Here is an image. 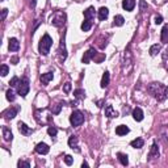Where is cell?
Wrapping results in <instances>:
<instances>
[{"label":"cell","instance_id":"cell-1","mask_svg":"<svg viewBox=\"0 0 168 168\" xmlns=\"http://www.w3.org/2000/svg\"><path fill=\"white\" fill-rule=\"evenodd\" d=\"M147 91L158 101H164L168 97V87L162 83H151L147 87Z\"/></svg>","mask_w":168,"mask_h":168},{"label":"cell","instance_id":"cell-2","mask_svg":"<svg viewBox=\"0 0 168 168\" xmlns=\"http://www.w3.org/2000/svg\"><path fill=\"white\" fill-rule=\"evenodd\" d=\"M53 46V39L49 34H45L44 37L41 38L39 41V46H38V50H39V54L41 55H47L50 53V49Z\"/></svg>","mask_w":168,"mask_h":168},{"label":"cell","instance_id":"cell-3","mask_svg":"<svg viewBox=\"0 0 168 168\" xmlns=\"http://www.w3.org/2000/svg\"><path fill=\"white\" fill-rule=\"evenodd\" d=\"M70 122L72 126H80L84 122V114L80 110H74L70 117Z\"/></svg>","mask_w":168,"mask_h":168},{"label":"cell","instance_id":"cell-4","mask_svg":"<svg viewBox=\"0 0 168 168\" xmlns=\"http://www.w3.org/2000/svg\"><path fill=\"white\" fill-rule=\"evenodd\" d=\"M66 22V13L64 12H55L51 17V24L54 26H63Z\"/></svg>","mask_w":168,"mask_h":168},{"label":"cell","instance_id":"cell-5","mask_svg":"<svg viewBox=\"0 0 168 168\" xmlns=\"http://www.w3.org/2000/svg\"><path fill=\"white\" fill-rule=\"evenodd\" d=\"M29 81H28V79H22V80H20L19 81V84H17V93L20 95V96H22V97H25L26 95H28V92H29Z\"/></svg>","mask_w":168,"mask_h":168},{"label":"cell","instance_id":"cell-6","mask_svg":"<svg viewBox=\"0 0 168 168\" xmlns=\"http://www.w3.org/2000/svg\"><path fill=\"white\" fill-rule=\"evenodd\" d=\"M96 54H97V51L95 50L93 47H91L90 50H87L84 53V55H83V58H81V62H83V63H90V61L92 58H96Z\"/></svg>","mask_w":168,"mask_h":168},{"label":"cell","instance_id":"cell-7","mask_svg":"<svg viewBox=\"0 0 168 168\" xmlns=\"http://www.w3.org/2000/svg\"><path fill=\"white\" fill-rule=\"evenodd\" d=\"M59 59H61L62 62L66 61V58H67V50H66V44H64V38H62L61 41V45H59Z\"/></svg>","mask_w":168,"mask_h":168},{"label":"cell","instance_id":"cell-8","mask_svg":"<svg viewBox=\"0 0 168 168\" xmlns=\"http://www.w3.org/2000/svg\"><path fill=\"white\" fill-rule=\"evenodd\" d=\"M17 113H19V108H9V109H7L3 113V116H4L5 120H12V118L17 116Z\"/></svg>","mask_w":168,"mask_h":168},{"label":"cell","instance_id":"cell-9","mask_svg":"<svg viewBox=\"0 0 168 168\" xmlns=\"http://www.w3.org/2000/svg\"><path fill=\"white\" fill-rule=\"evenodd\" d=\"M49 146L46 143L44 142H41V143H38L37 146H36V152H38V154H41V155H46V154L49 152Z\"/></svg>","mask_w":168,"mask_h":168},{"label":"cell","instance_id":"cell-10","mask_svg":"<svg viewBox=\"0 0 168 168\" xmlns=\"http://www.w3.org/2000/svg\"><path fill=\"white\" fill-rule=\"evenodd\" d=\"M19 130L21 134H24V135H30L33 133V129L28 126V125H25L24 122H19Z\"/></svg>","mask_w":168,"mask_h":168},{"label":"cell","instance_id":"cell-11","mask_svg":"<svg viewBox=\"0 0 168 168\" xmlns=\"http://www.w3.org/2000/svg\"><path fill=\"white\" fill-rule=\"evenodd\" d=\"M68 146L71 147L72 150L75 149V151H80V149H79V144H78V137L76 135H71L70 138H68Z\"/></svg>","mask_w":168,"mask_h":168},{"label":"cell","instance_id":"cell-12","mask_svg":"<svg viewBox=\"0 0 168 168\" xmlns=\"http://www.w3.org/2000/svg\"><path fill=\"white\" fill-rule=\"evenodd\" d=\"M20 47V42L17 38H9V45H8V49L9 51H17Z\"/></svg>","mask_w":168,"mask_h":168},{"label":"cell","instance_id":"cell-13","mask_svg":"<svg viewBox=\"0 0 168 168\" xmlns=\"http://www.w3.org/2000/svg\"><path fill=\"white\" fill-rule=\"evenodd\" d=\"M105 116L108 118H116V117H118V113L113 109L112 105H107V107H105Z\"/></svg>","mask_w":168,"mask_h":168},{"label":"cell","instance_id":"cell-14","mask_svg":"<svg viewBox=\"0 0 168 168\" xmlns=\"http://www.w3.org/2000/svg\"><path fill=\"white\" fill-rule=\"evenodd\" d=\"M143 110L142 109H141V108H135V109H134L133 110V118H134V120H135V121H138V122H141V121H142L143 120Z\"/></svg>","mask_w":168,"mask_h":168},{"label":"cell","instance_id":"cell-15","mask_svg":"<svg viewBox=\"0 0 168 168\" xmlns=\"http://www.w3.org/2000/svg\"><path fill=\"white\" fill-rule=\"evenodd\" d=\"M149 158H150L151 160L159 158V149H158V144L156 143H154L152 146H151V151H150V154H149Z\"/></svg>","mask_w":168,"mask_h":168},{"label":"cell","instance_id":"cell-16","mask_svg":"<svg viewBox=\"0 0 168 168\" xmlns=\"http://www.w3.org/2000/svg\"><path fill=\"white\" fill-rule=\"evenodd\" d=\"M108 16H109V9H108L107 7H101V8L98 9V19H100L101 21H104V20L108 19Z\"/></svg>","mask_w":168,"mask_h":168},{"label":"cell","instance_id":"cell-17","mask_svg":"<svg viewBox=\"0 0 168 168\" xmlns=\"http://www.w3.org/2000/svg\"><path fill=\"white\" fill-rule=\"evenodd\" d=\"M122 7L124 9H126V11H133L134 7H135V0H124L122 1Z\"/></svg>","mask_w":168,"mask_h":168},{"label":"cell","instance_id":"cell-18","mask_svg":"<svg viewBox=\"0 0 168 168\" xmlns=\"http://www.w3.org/2000/svg\"><path fill=\"white\" fill-rule=\"evenodd\" d=\"M109 80H110V75H109V72L105 71V72H104V75H103V79H101V87H103V88H107L108 85H109Z\"/></svg>","mask_w":168,"mask_h":168},{"label":"cell","instance_id":"cell-19","mask_svg":"<svg viewBox=\"0 0 168 168\" xmlns=\"http://www.w3.org/2000/svg\"><path fill=\"white\" fill-rule=\"evenodd\" d=\"M3 137H4L5 141H12L13 139V134H12V131L9 127H7V126L3 127Z\"/></svg>","mask_w":168,"mask_h":168},{"label":"cell","instance_id":"cell-20","mask_svg":"<svg viewBox=\"0 0 168 168\" xmlns=\"http://www.w3.org/2000/svg\"><path fill=\"white\" fill-rule=\"evenodd\" d=\"M127 133H129V127L127 126H125V125H120V126H117V129H116L117 135H126Z\"/></svg>","mask_w":168,"mask_h":168},{"label":"cell","instance_id":"cell-21","mask_svg":"<svg viewBox=\"0 0 168 168\" xmlns=\"http://www.w3.org/2000/svg\"><path fill=\"white\" fill-rule=\"evenodd\" d=\"M84 17L85 20H92L95 17V8L93 7H90V8H87L84 11Z\"/></svg>","mask_w":168,"mask_h":168},{"label":"cell","instance_id":"cell-22","mask_svg":"<svg viewBox=\"0 0 168 168\" xmlns=\"http://www.w3.org/2000/svg\"><path fill=\"white\" fill-rule=\"evenodd\" d=\"M143 144H144V142H143L142 138H137V139L131 141L130 146L134 147V149H141V147H143Z\"/></svg>","mask_w":168,"mask_h":168},{"label":"cell","instance_id":"cell-23","mask_svg":"<svg viewBox=\"0 0 168 168\" xmlns=\"http://www.w3.org/2000/svg\"><path fill=\"white\" fill-rule=\"evenodd\" d=\"M117 156H118V160H120V163L122 164V166H127V164H129V159H127V155H126V154L118 152Z\"/></svg>","mask_w":168,"mask_h":168},{"label":"cell","instance_id":"cell-24","mask_svg":"<svg viewBox=\"0 0 168 168\" xmlns=\"http://www.w3.org/2000/svg\"><path fill=\"white\" fill-rule=\"evenodd\" d=\"M53 72H46V74H42V76H41V81L44 84H47L50 80H53Z\"/></svg>","mask_w":168,"mask_h":168},{"label":"cell","instance_id":"cell-25","mask_svg":"<svg viewBox=\"0 0 168 168\" xmlns=\"http://www.w3.org/2000/svg\"><path fill=\"white\" fill-rule=\"evenodd\" d=\"M162 42H168V24H166L162 29Z\"/></svg>","mask_w":168,"mask_h":168},{"label":"cell","instance_id":"cell-26","mask_svg":"<svg viewBox=\"0 0 168 168\" xmlns=\"http://www.w3.org/2000/svg\"><path fill=\"white\" fill-rule=\"evenodd\" d=\"M125 22V19L122 17L121 15H117L116 17H114V21H113V25L114 26H122Z\"/></svg>","mask_w":168,"mask_h":168},{"label":"cell","instance_id":"cell-27","mask_svg":"<svg viewBox=\"0 0 168 168\" xmlns=\"http://www.w3.org/2000/svg\"><path fill=\"white\" fill-rule=\"evenodd\" d=\"M159 51H160V45H158V44L152 45V46L150 47V55H152V57H155V55H156Z\"/></svg>","mask_w":168,"mask_h":168},{"label":"cell","instance_id":"cell-28","mask_svg":"<svg viewBox=\"0 0 168 168\" xmlns=\"http://www.w3.org/2000/svg\"><path fill=\"white\" fill-rule=\"evenodd\" d=\"M91 28H92V22H91V20H85L83 24H81V30H83V32H88Z\"/></svg>","mask_w":168,"mask_h":168},{"label":"cell","instance_id":"cell-29","mask_svg":"<svg viewBox=\"0 0 168 168\" xmlns=\"http://www.w3.org/2000/svg\"><path fill=\"white\" fill-rule=\"evenodd\" d=\"M160 134H162L163 139L168 143V126H163L162 129H160Z\"/></svg>","mask_w":168,"mask_h":168},{"label":"cell","instance_id":"cell-30","mask_svg":"<svg viewBox=\"0 0 168 168\" xmlns=\"http://www.w3.org/2000/svg\"><path fill=\"white\" fill-rule=\"evenodd\" d=\"M74 96L78 98V100H80V98H84L85 97V92L83 90H76L74 92Z\"/></svg>","mask_w":168,"mask_h":168},{"label":"cell","instance_id":"cell-31","mask_svg":"<svg viewBox=\"0 0 168 168\" xmlns=\"http://www.w3.org/2000/svg\"><path fill=\"white\" fill-rule=\"evenodd\" d=\"M47 133H49V135H51V137H57L58 129L55 126H49L47 127Z\"/></svg>","mask_w":168,"mask_h":168},{"label":"cell","instance_id":"cell-32","mask_svg":"<svg viewBox=\"0 0 168 168\" xmlns=\"http://www.w3.org/2000/svg\"><path fill=\"white\" fill-rule=\"evenodd\" d=\"M9 72V68L7 64H1V67H0V74H1V76H7Z\"/></svg>","mask_w":168,"mask_h":168},{"label":"cell","instance_id":"cell-33","mask_svg":"<svg viewBox=\"0 0 168 168\" xmlns=\"http://www.w3.org/2000/svg\"><path fill=\"white\" fill-rule=\"evenodd\" d=\"M7 98H8L9 101H15V98H16V96H15V92H13L12 90H8L7 91Z\"/></svg>","mask_w":168,"mask_h":168},{"label":"cell","instance_id":"cell-34","mask_svg":"<svg viewBox=\"0 0 168 168\" xmlns=\"http://www.w3.org/2000/svg\"><path fill=\"white\" fill-rule=\"evenodd\" d=\"M61 108H62V105H61V104H57V105H54V107L51 108V112H53V114H58L59 112H61Z\"/></svg>","mask_w":168,"mask_h":168},{"label":"cell","instance_id":"cell-35","mask_svg":"<svg viewBox=\"0 0 168 168\" xmlns=\"http://www.w3.org/2000/svg\"><path fill=\"white\" fill-rule=\"evenodd\" d=\"M17 167L19 168H21V167L29 168V167H30V163H29V162H24V160H20V162L17 163Z\"/></svg>","mask_w":168,"mask_h":168},{"label":"cell","instance_id":"cell-36","mask_svg":"<svg viewBox=\"0 0 168 168\" xmlns=\"http://www.w3.org/2000/svg\"><path fill=\"white\" fill-rule=\"evenodd\" d=\"M72 162H74V159H72L71 155H66V156H64V163L67 164V166H71Z\"/></svg>","mask_w":168,"mask_h":168},{"label":"cell","instance_id":"cell-37","mask_svg":"<svg viewBox=\"0 0 168 168\" xmlns=\"http://www.w3.org/2000/svg\"><path fill=\"white\" fill-rule=\"evenodd\" d=\"M17 83H19V78L15 76V78H12L11 81H9V85H11V87H15V85H17Z\"/></svg>","mask_w":168,"mask_h":168},{"label":"cell","instance_id":"cell-38","mask_svg":"<svg viewBox=\"0 0 168 168\" xmlns=\"http://www.w3.org/2000/svg\"><path fill=\"white\" fill-rule=\"evenodd\" d=\"M63 91L66 92V93H68V92L71 91V83H66L63 85Z\"/></svg>","mask_w":168,"mask_h":168},{"label":"cell","instance_id":"cell-39","mask_svg":"<svg viewBox=\"0 0 168 168\" xmlns=\"http://www.w3.org/2000/svg\"><path fill=\"white\" fill-rule=\"evenodd\" d=\"M162 22H163V17H162V16H156V17H155V24L159 25V24H162Z\"/></svg>","mask_w":168,"mask_h":168},{"label":"cell","instance_id":"cell-40","mask_svg":"<svg viewBox=\"0 0 168 168\" xmlns=\"http://www.w3.org/2000/svg\"><path fill=\"white\" fill-rule=\"evenodd\" d=\"M7 13H8V9L4 8V9L1 11V20H5V17H7Z\"/></svg>","mask_w":168,"mask_h":168},{"label":"cell","instance_id":"cell-41","mask_svg":"<svg viewBox=\"0 0 168 168\" xmlns=\"http://www.w3.org/2000/svg\"><path fill=\"white\" fill-rule=\"evenodd\" d=\"M28 3H29V7H30V8H34V7H36V3H37V0H28Z\"/></svg>","mask_w":168,"mask_h":168},{"label":"cell","instance_id":"cell-42","mask_svg":"<svg viewBox=\"0 0 168 168\" xmlns=\"http://www.w3.org/2000/svg\"><path fill=\"white\" fill-rule=\"evenodd\" d=\"M146 3L143 1V0H141V9H142V11H144V9H146Z\"/></svg>","mask_w":168,"mask_h":168},{"label":"cell","instance_id":"cell-43","mask_svg":"<svg viewBox=\"0 0 168 168\" xmlns=\"http://www.w3.org/2000/svg\"><path fill=\"white\" fill-rule=\"evenodd\" d=\"M11 62H12L13 64H17V62H19V58H17V57H13V58L11 59Z\"/></svg>","mask_w":168,"mask_h":168},{"label":"cell","instance_id":"cell-44","mask_svg":"<svg viewBox=\"0 0 168 168\" xmlns=\"http://www.w3.org/2000/svg\"><path fill=\"white\" fill-rule=\"evenodd\" d=\"M167 58H168V47H167V50H166V54L163 55V59H164V61H167Z\"/></svg>","mask_w":168,"mask_h":168},{"label":"cell","instance_id":"cell-45","mask_svg":"<svg viewBox=\"0 0 168 168\" xmlns=\"http://www.w3.org/2000/svg\"><path fill=\"white\" fill-rule=\"evenodd\" d=\"M83 167H88V163L87 162H83Z\"/></svg>","mask_w":168,"mask_h":168}]
</instances>
